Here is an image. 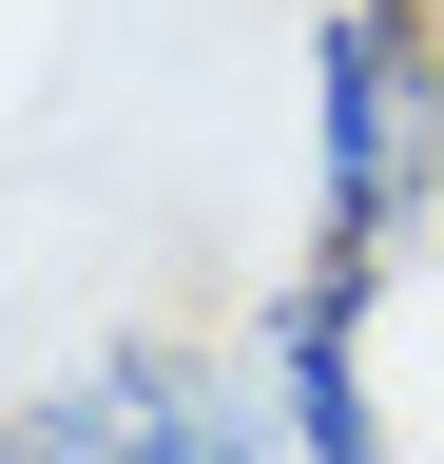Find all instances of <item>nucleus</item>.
<instances>
[{
  "label": "nucleus",
  "mask_w": 444,
  "mask_h": 464,
  "mask_svg": "<svg viewBox=\"0 0 444 464\" xmlns=\"http://www.w3.org/2000/svg\"><path fill=\"white\" fill-rule=\"evenodd\" d=\"M309 232L290 252L406 271L444 232V0H309Z\"/></svg>",
  "instance_id": "obj_1"
},
{
  "label": "nucleus",
  "mask_w": 444,
  "mask_h": 464,
  "mask_svg": "<svg viewBox=\"0 0 444 464\" xmlns=\"http://www.w3.org/2000/svg\"><path fill=\"white\" fill-rule=\"evenodd\" d=\"M0 464H270V387L251 348H194V329H97L20 387Z\"/></svg>",
  "instance_id": "obj_2"
},
{
  "label": "nucleus",
  "mask_w": 444,
  "mask_h": 464,
  "mask_svg": "<svg viewBox=\"0 0 444 464\" xmlns=\"http://www.w3.org/2000/svg\"><path fill=\"white\" fill-rule=\"evenodd\" d=\"M367 310H386V271H348V252L270 271V310H251L270 464H406V426H386V387H367Z\"/></svg>",
  "instance_id": "obj_3"
}]
</instances>
